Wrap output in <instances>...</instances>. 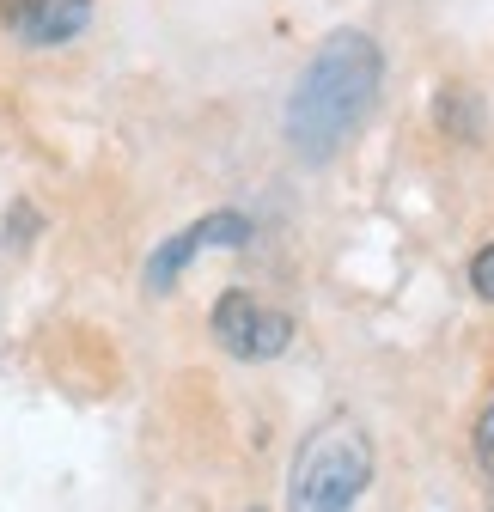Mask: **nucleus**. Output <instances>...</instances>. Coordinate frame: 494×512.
<instances>
[{"instance_id":"1a4fd4ad","label":"nucleus","mask_w":494,"mask_h":512,"mask_svg":"<svg viewBox=\"0 0 494 512\" xmlns=\"http://www.w3.org/2000/svg\"><path fill=\"white\" fill-rule=\"evenodd\" d=\"M470 287H476V299L494 305V244H482V250L470 256Z\"/></svg>"},{"instance_id":"39448f33","label":"nucleus","mask_w":494,"mask_h":512,"mask_svg":"<svg viewBox=\"0 0 494 512\" xmlns=\"http://www.w3.org/2000/svg\"><path fill=\"white\" fill-rule=\"evenodd\" d=\"M196 250H202V232H196V226H190V232H171V238L147 256V287H153V293H165L183 269L196 263Z\"/></svg>"},{"instance_id":"f257e3e1","label":"nucleus","mask_w":494,"mask_h":512,"mask_svg":"<svg viewBox=\"0 0 494 512\" xmlns=\"http://www.w3.org/2000/svg\"><path fill=\"white\" fill-rule=\"evenodd\" d=\"M385 86V49L366 37V31H330L312 61L299 68L293 92H287V141L299 147V159H330L354 128L373 116Z\"/></svg>"},{"instance_id":"7ed1b4c3","label":"nucleus","mask_w":494,"mask_h":512,"mask_svg":"<svg viewBox=\"0 0 494 512\" xmlns=\"http://www.w3.org/2000/svg\"><path fill=\"white\" fill-rule=\"evenodd\" d=\"M208 330H214V342L232 360H275L293 342V317L263 305L257 293H244V287H226L214 299V311H208Z\"/></svg>"},{"instance_id":"f03ea898","label":"nucleus","mask_w":494,"mask_h":512,"mask_svg":"<svg viewBox=\"0 0 494 512\" xmlns=\"http://www.w3.org/2000/svg\"><path fill=\"white\" fill-rule=\"evenodd\" d=\"M366 482H373V439L354 421H330L299 445L293 476H287V506L293 512H354Z\"/></svg>"},{"instance_id":"9d476101","label":"nucleus","mask_w":494,"mask_h":512,"mask_svg":"<svg viewBox=\"0 0 494 512\" xmlns=\"http://www.w3.org/2000/svg\"><path fill=\"white\" fill-rule=\"evenodd\" d=\"M251 512H263V506H251Z\"/></svg>"},{"instance_id":"20e7f679","label":"nucleus","mask_w":494,"mask_h":512,"mask_svg":"<svg viewBox=\"0 0 494 512\" xmlns=\"http://www.w3.org/2000/svg\"><path fill=\"white\" fill-rule=\"evenodd\" d=\"M86 19H92V0H13V7H7L13 37L37 43V49H55V43L80 37Z\"/></svg>"},{"instance_id":"6e6552de","label":"nucleus","mask_w":494,"mask_h":512,"mask_svg":"<svg viewBox=\"0 0 494 512\" xmlns=\"http://www.w3.org/2000/svg\"><path fill=\"white\" fill-rule=\"evenodd\" d=\"M470 452H476V464L494 476V403L476 415V427H470Z\"/></svg>"},{"instance_id":"423d86ee","label":"nucleus","mask_w":494,"mask_h":512,"mask_svg":"<svg viewBox=\"0 0 494 512\" xmlns=\"http://www.w3.org/2000/svg\"><path fill=\"white\" fill-rule=\"evenodd\" d=\"M440 128H446V135H458V141H476V128H482V104H476V92L446 86V92H440Z\"/></svg>"},{"instance_id":"0eeeda50","label":"nucleus","mask_w":494,"mask_h":512,"mask_svg":"<svg viewBox=\"0 0 494 512\" xmlns=\"http://www.w3.org/2000/svg\"><path fill=\"white\" fill-rule=\"evenodd\" d=\"M196 232H202V250H208V244H214V250H238V244H251V214L220 208V214L196 220Z\"/></svg>"}]
</instances>
